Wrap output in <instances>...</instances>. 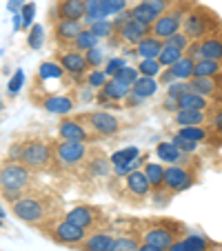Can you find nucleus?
Masks as SVG:
<instances>
[{
    "mask_svg": "<svg viewBox=\"0 0 222 251\" xmlns=\"http://www.w3.org/2000/svg\"><path fill=\"white\" fill-rule=\"evenodd\" d=\"M74 87H76V80L58 62H43L36 71V76H33L29 96H31V102L40 107L45 100L53 98V96L71 94Z\"/></svg>",
    "mask_w": 222,
    "mask_h": 251,
    "instance_id": "1",
    "label": "nucleus"
},
{
    "mask_svg": "<svg viewBox=\"0 0 222 251\" xmlns=\"http://www.w3.org/2000/svg\"><path fill=\"white\" fill-rule=\"evenodd\" d=\"M11 213H14L18 220L31 225V227H40V225H47L49 220H53V204L49 198H43V196L36 194H23L20 198H16L14 202H9Z\"/></svg>",
    "mask_w": 222,
    "mask_h": 251,
    "instance_id": "2",
    "label": "nucleus"
},
{
    "mask_svg": "<svg viewBox=\"0 0 222 251\" xmlns=\"http://www.w3.org/2000/svg\"><path fill=\"white\" fill-rule=\"evenodd\" d=\"M31 182H33V171L27 169L23 162L5 160L0 165V191H2V198L7 202H14L16 198L27 194Z\"/></svg>",
    "mask_w": 222,
    "mask_h": 251,
    "instance_id": "3",
    "label": "nucleus"
},
{
    "mask_svg": "<svg viewBox=\"0 0 222 251\" xmlns=\"http://www.w3.org/2000/svg\"><path fill=\"white\" fill-rule=\"evenodd\" d=\"M222 27V18L209 7H202L196 2L182 20V31L189 36V40H202L211 36L213 31Z\"/></svg>",
    "mask_w": 222,
    "mask_h": 251,
    "instance_id": "4",
    "label": "nucleus"
},
{
    "mask_svg": "<svg viewBox=\"0 0 222 251\" xmlns=\"http://www.w3.org/2000/svg\"><path fill=\"white\" fill-rule=\"evenodd\" d=\"M196 2H187V0H178L171 9H167L162 16H158V20L151 25V29H149V33L151 36H156V38L160 40H167L169 36H173V33H178L180 29H182V20L184 16H187V11L194 7Z\"/></svg>",
    "mask_w": 222,
    "mask_h": 251,
    "instance_id": "5",
    "label": "nucleus"
},
{
    "mask_svg": "<svg viewBox=\"0 0 222 251\" xmlns=\"http://www.w3.org/2000/svg\"><path fill=\"white\" fill-rule=\"evenodd\" d=\"M76 120H80L87 129L96 133L98 138H114L116 133H120L123 123L116 118L114 114H109L104 109H91V111H82V114L74 116Z\"/></svg>",
    "mask_w": 222,
    "mask_h": 251,
    "instance_id": "6",
    "label": "nucleus"
},
{
    "mask_svg": "<svg viewBox=\"0 0 222 251\" xmlns=\"http://www.w3.org/2000/svg\"><path fill=\"white\" fill-rule=\"evenodd\" d=\"M198 160L191 165H167L165 169V189L171 196L182 194L198 182Z\"/></svg>",
    "mask_w": 222,
    "mask_h": 251,
    "instance_id": "7",
    "label": "nucleus"
},
{
    "mask_svg": "<svg viewBox=\"0 0 222 251\" xmlns=\"http://www.w3.org/2000/svg\"><path fill=\"white\" fill-rule=\"evenodd\" d=\"M20 162L31 171L47 169L53 162V145L49 140H45V138H33V140L25 142Z\"/></svg>",
    "mask_w": 222,
    "mask_h": 251,
    "instance_id": "8",
    "label": "nucleus"
},
{
    "mask_svg": "<svg viewBox=\"0 0 222 251\" xmlns=\"http://www.w3.org/2000/svg\"><path fill=\"white\" fill-rule=\"evenodd\" d=\"M65 220H69L71 225L85 229V231H98L104 225L109 223L107 213H104L102 207H96V204H78V207L69 209L65 213Z\"/></svg>",
    "mask_w": 222,
    "mask_h": 251,
    "instance_id": "9",
    "label": "nucleus"
},
{
    "mask_svg": "<svg viewBox=\"0 0 222 251\" xmlns=\"http://www.w3.org/2000/svg\"><path fill=\"white\" fill-rule=\"evenodd\" d=\"M87 158H89V145L85 142H53V162H58L62 169H76V167L85 165Z\"/></svg>",
    "mask_w": 222,
    "mask_h": 251,
    "instance_id": "10",
    "label": "nucleus"
},
{
    "mask_svg": "<svg viewBox=\"0 0 222 251\" xmlns=\"http://www.w3.org/2000/svg\"><path fill=\"white\" fill-rule=\"evenodd\" d=\"M178 238H184L182 225H178V223H156V225H149V227L142 231V242L153 245L162 251L169 249Z\"/></svg>",
    "mask_w": 222,
    "mask_h": 251,
    "instance_id": "11",
    "label": "nucleus"
},
{
    "mask_svg": "<svg viewBox=\"0 0 222 251\" xmlns=\"http://www.w3.org/2000/svg\"><path fill=\"white\" fill-rule=\"evenodd\" d=\"M53 62H58L76 82H80V85L85 82V76H87V71H89V67H87V58L82 51H78V49H74V47H62L56 51V60Z\"/></svg>",
    "mask_w": 222,
    "mask_h": 251,
    "instance_id": "12",
    "label": "nucleus"
},
{
    "mask_svg": "<svg viewBox=\"0 0 222 251\" xmlns=\"http://www.w3.org/2000/svg\"><path fill=\"white\" fill-rule=\"evenodd\" d=\"M45 233H47L53 242L65 245V247H78L87 236H89V231L76 227V225H71L69 220H56L51 227L45 229Z\"/></svg>",
    "mask_w": 222,
    "mask_h": 251,
    "instance_id": "13",
    "label": "nucleus"
},
{
    "mask_svg": "<svg viewBox=\"0 0 222 251\" xmlns=\"http://www.w3.org/2000/svg\"><path fill=\"white\" fill-rule=\"evenodd\" d=\"M58 136H60V140L85 142V145L100 140V138L96 136V133L91 131V129H87L85 125H82L80 120H76L74 116H65V118H62L60 123H58Z\"/></svg>",
    "mask_w": 222,
    "mask_h": 251,
    "instance_id": "14",
    "label": "nucleus"
},
{
    "mask_svg": "<svg viewBox=\"0 0 222 251\" xmlns=\"http://www.w3.org/2000/svg\"><path fill=\"white\" fill-rule=\"evenodd\" d=\"M189 87H191V91L204 96L213 104L222 107V74L220 76H211V78H191Z\"/></svg>",
    "mask_w": 222,
    "mask_h": 251,
    "instance_id": "15",
    "label": "nucleus"
},
{
    "mask_svg": "<svg viewBox=\"0 0 222 251\" xmlns=\"http://www.w3.org/2000/svg\"><path fill=\"white\" fill-rule=\"evenodd\" d=\"M82 29V20H53V40L62 47H71Z\"/></svg>",
    "mask_w": 222,
    "mask_h": 251,
    "instance_id": "16",
    "label": "nucleus"
},
{
    "mask_svg": "<svg viewBox=\"0 0 222 251\" xmlns=\"http://www.w3.org/2000/svg\"><path fill=\"white\" fill-rule=\"evenodd\" d=\"M114 240L116 236L107 229H98V231H91L85 240L78 247H74L76 251H111L114 249Z\"/></svg>",
    "mask_w": 222,
    "mask_h": 251,
    "instance_id": "17",
    "label": "nucleus"
},
{
    "mask_svg": "<svg viewBox=\"0 0 222 251\" xmlns=\"http://www.w3.org/2000/svg\"><path fill=\"white\" fill-rule=\"evenodd\" d=\"M87 0H56L53 18L56 20H82Z\"/></svg>",
    "mask_w": 222,
    "mask_h": 251,
    "instance_id": "18",
    "label": "nucleus"
},
{
    "mask_svg": "<svg viewBox=\"0 0 222 251\" xmlns=\"http://www.w3.org/2000/svg\"><path fill=\"white\" fill-rule=\"evenodd\" d=\"M156 156L160 158L162 162H167V165H191V162H196L194 156L182 153L171 140L158 142V145H156Z\"/></svg>",
    "mask_w": 222,
    "mask_h": 251,
    "instance_id": "19",
    "label": "nucleus"
},
{
    "mask_svg": "<svg viewBox=\"0 0 222 251\" xmlns=\"http://www.w3.org/2000/svg\"><path fill=\"white\" fill-rule=\"evenodd\" d=\"M129 94H131V87L129 85L120 82L118 78H109L98 94V102H118L120 104L127 100Z\"/></svg>",
    "mask_w": 222,
    "mask_h": 251,
    "instance_id": "20",
    "label": "nucleus"
},
{
    "mask_svg": "<svg viewBox=\"0 0 222 251\" xmlns=\"http://www.w3.org/2000/svg\"><path fill=\"white\" fill-rule=\"evenodd\" d=\"M124 189H127V194L133 196V198H147V196L151 194V185H149V180H147V176L142 169L124 176Z\"/></svg>",
    "mask_w": 222,
    "mask_h": 251,
    "instance_id": "21",
    "label": "nucleus"
},
{
    "mask_svg": "<svg viewBox=\"0 0 222 251\" xmlns=\"http://www.w3.org/2000/svg\"><path fill=\"white\" fill-rule=\"evenodd\" d=\"M40 107H43L45 111H49V114L69 116L71 111L76 109V96H74V91H71V94H62V96H53V98L45 100Z\"/></svg>",
    "mask_w": 222,
    "mask_h": 251,
    "instance_id": "22",
    "label": "nucleus"
},
{
    "mask_svg": "<svg viewBox=\"0 0 222 251\" xmlns=\"http://www.w3.org/2000/svg\"><path fill=\"white\" fill-rule=\"evenodd\" d=\"M200 43V53H202V60H218L222 62V27L218 31H213L211 36L198 40Z\"/></svg>",
    "mask_w": 222,
    "mask_h": 251,
    "instance_id": "23",
    "label": "nucleus"
},
{
    "mask_svg": "<svg viewBox=\"0 0 222 251\" xmlns=\"http://www.w3.org/2000/svg\"><path fill=\"white\" fill-rule=\"evenodd\" d=\"M211 114L209 111H196V109H178L173 114V123L178 127H202L209 125Z\"/></svg>",
    "mask_w": 222,
    "mask_h": 251,
    "instance_id": "24",
    "label": "nucleus"
},
{
    "mask_svg": "<svg viewBox=\"0 0 222 251\" xmlns=\"http://www.w3.org/2000/svg\"><path fill=\"white\" fill-rule=\"evenodd\" d=\"M162 40L156 38V36H147V38H142L140 43L136 45V58H140V60H147V58H158L160 56V49H162Z\"/></svg>",
    "mask_w": 222,
    "mask_h": 251,
    "instance_id": "25",
    "label": "nucleus"
},
{
    "mask_svg": "<svg viewBox=\"0 0 222 251\" xmlns=\"http://www.w3.org/2000/svg\"><path fill=\"white\" fill-rule=\"evenodd\" d=\"M85 167H87V174H89L91 178H104V176L111 171V160H109L102 151H98L94 158H87Z\"/></svg>",
    "mask_w": 222,
    "mask_h": 251,
    "instance_id": "26",
    "label": "nucleus"
},
{
    "mask_svg": "<svg viewBox=\"0 0 222 251\" xmlns=\"http://www.w3.org/2000/svg\"><path fill=\"white\" fill-rule=\"evenodd\" d=\"M165 169L167 167H162L160 162H147V165L142 167L147 180H149V185H151V194L153 191L165 189Z\"/></svg>",
    "mask_w": 222,
    "mask_h": 251,
    "instance_id": "27",
    "label": "nucleus"
},
{
    "mask_svg": "<svg viewBox=\"0 0 222 251\" xmlns=\"http://www.w3.org/2000/svg\"><path fill=\"white\" fill-rule=\"evenodd\" d=\"M158 80L156 78H147V76H140L136 82L131 85V94L140 100H147V98H153L158 94Z\"/></svg>",
    "mask_w": 222,
    "mask_h": 251,
    "instance_id": "28",
    "label": "nucleus"
},
{
    "mask_svg": "<svg viewBox=\"0 0 222 251\" xmlns=\"http://www.w3.org/2000/svg\"><path fill=\"white\" fill-rule=\"evenodd\" d=\"M178 133L182 138H187V140L198 142V145H200V142H209V140H211L213 129L207 127V125H202V127H180Z\"/></svg>",
    "mask_w": 222,
    "mask_h": 251,
    "instance_id": "29",
    "label": "nucleus"
},
{
    "mask_svg": "<svg viewBox=\"0 0 222 251\" xmlns=\"http://www.w3.org/2000/svg\"><path fill=\"white\" fill-rule=\"evenodd\" d=\"M222 74V65L218 60H198L194 67V78H211V76H220Z\"/></svg>",
    "mask_w": 222,
    "mask_h": 251,
    "instance_id": "30",
    "label": "nucleus"
},
{
    "mask_svg": "<svg viewBox=\"0 0 222 251\" xmlns=\"http://www.w3.org/2000/svg\"><path fill=\"white\" fill-rule=\"evenodd\" d=\"M107 14L102 9V0H87V7H85V18H82V25H94L98 20H104Z\"/></svg>",
    "mask_w": 222,
    "mask_h": 251,
    "instance_id": "31",
    "label": "nucleus"
},
{
    "mask_svg": "<svg viewBox=\"0 0 222 251\" xmlns=\"http://www.w3.org/2000/svg\"><path fill=\"white\" fill-rule=\"evenodd\" d=\"M194 67H196V60H191L189 56H182L171 67V71H173L175 80H191L194 78Z\"/></svg>",
    "mask_w": 222,
    "mask_h": 251,
    "instance_id": "32",
    "label": "nucleus"
},
{
    "mask_svg": "<svg viewBox=\"0 0 222 251\" xmlns=\"http://www.w3.org/2000/svg\"><path fill=\"white\" fill-rule=\"evenodd\" d=\"M71 47L78 49V51H82V53H87L89 49H96V47H98V36H96V33L91 31L89 27H85V29L80 31V36L74 40V45H71Z\"/></svg>",
    "mask_w": 222,
    "mask_h": 251,
    "instance_id": "33",
    "label": "nucleus"
},
{
    "mask_svg": "<svg viewBox=\"0 0 222 251\" xmlns=\"http://www.w3.org/2000/svg\"><path fill=\"white\" fill-rule=\"evenodd\" d=\"M182 56H184L182 49H178V47H173V45H167L165 43V45H162V49H160V56H158V62L162 65V69H167V67H173Z\"/></svg>",
    "mask_w": 222,
    "mask_h": 251,
    "instance_id": "34",
    "label": "nucleus"
},
{
    "mask_svg": "<svg viewBox=\"0 0 222 251\" xmlns=\"http://www.w3.org/2000/svg\"><path fill=\"white\" fill-rule=\"evenodd\" d=\"M131 16H133V20H138L140 25H145V27H149V29H151V25L158 20V16L153 14V11L149 9L145 2H138V5H133L131 7Z\"/></svg>",
    "mask_w": 222,
    "mask_h": 251,
    "instance_id": "35",
    "label": "nucleus"
},
{
    "mask_svg": "<svg viewBox=\"0 0 222 251\" xmlns=\"http://www.w3.org/2000/svg\"><path fill=\"white\" fill-rule=\"evenodd\" d=\"M138 74L140 76H147V78H158L162 71V65L158 62V58H147V60H140L136 65Z\"/></svg>",
    "mask_w": 222,
    "mask_h": 251,
    "instance_id": "36",
    "label": "nucleus"
},
{
    "mask_svg": "<svg viewBox=\"0 0 222 251\" xmlns=\"http://www.w3.org/2000/svg\"><path fill=\"white\" fill-rule=\"evenodd\" d=\"M138 156H142L140 153V149L138 147H127V149H120V151H116V153H111V167H120V165H127V162H131V160H136Z\"/></svg>",
    "mask_w": 222,
    "mask_h": 251,
    "instance_id": "37",
    "label": "nucleus"
},
{
    "mask_svg": "<svg viewBox=\"0 0 222 251\" xmlns=\"http://www.w3.org/2000/svg\"><path fill=\"white\" fill-rule=\"evenodd\" d=\"M145 160H147V153H142V156H138L136 160L127 162V165H120V167H111V171H114V176H116V178H124V176H129V174H133V171L142 169V167L147 165Z\"/></svg>",
    "mask_w": 222,
    "mask_h": 251,
    "instance_id": "38",
    "label": "nucleus"
},
{
    "mask_svg": "<svg viewBox=\"0 0 222 251\" xmlns=\"http://www.w3.org/2000/svg\"><path fill=\"white\" fill-rule=\"evenodd\" d=\"M109 80V76L107 74H104L102 69H89L87 71V76H85V82H82V85L85 87H89V89H102L104 87V82Z\"/></svg>",
    "mask_w": 222,
    "mask_h": 251,
    "instance_id": "39",
    "label": "nucleus"
},
{
    "mask_svg": "<svg viewBox=\"0 0 222 251\" xmlns=\"http://www.w3.org/2000/svg\"><path fill=\"white\" fill-rule=\"evenodd\" d=\"M184 240L189 242V247L194 251H209L213 247V240H209L202 233H189V236H184Z\"/></svg>",
    "mask_w": 222,
    "mask_h": 251,
    "instance_id": "40",
    "label": "nucleus"
},
{
    "mask_svg": "<svg viewBox=\"0 0 222 251\" xmlns=\"http://www.w3.org/2000/svg\"><path fill=\"white\" fill-rule=\"evenodd\" d=\"M89 29L98 36V40L100 38H111L114 36V20H98V23H94V25H89Z\"/></svg>",
    "mask_w": 222,
    "mask_h": 251,
    "instance_id": "41",
    "label": "nucleus"
},
{
    "mask_svg": "<svg viewBox=\"0 0 222 251\" xmlns=\"http://www.w3.org/2000/svg\"><path fill=\"white\" fill-rule=\"evenodd\" d=\"M102 9L107 14V18L109 16H120L129 9V2L127 0H102Z\"/></svg>",
    "mask_w": 222,
    "mask_h": 251,
    "instance_id": "42",
    "label": "nucleus"
},
{
    "mask_svg": "<svg viewBox=\"0 0 222 251\" xmlns=\"http://www.w3.org/2000/svg\"><path fill=\"white\" fill-rule=\"evenodd\" d=\"M138 247H140L138 238H133V236H116L114 249L111 251H138Z\"/></svg>",
    "mask_w": 222,
    "mask_h": 251,
    "instance_id": "43",
    "label": "nucleus"
},
{
    "mask_svg": "<svg viewBox=\"0 0 222 251\" xmlns=\"http://www.w3.org/2000/svg\"><path fill=\"white\" fill-rule=\"evenodd\" d=\"M171 142H173V145H175V147H178L182 153H187V156H196V151H198V147H200L198 142L187 140V138H182L178 131H175V136L171 138Z\"/></svg>",
    "mask_w": 222,
    "mask_h": 251,
    "instance_id": "44",
    "label": "nucleus"
},
{
    "mask_svg": "<svg viewBox=\"0 0 222 251\" xmlns=\"http://www.w3.org/2000/svg\"><path fill=\"white\" fill-rule=\"evenodd\" d=\"M140 2H145V5L149 7V9H151L156 16H162L167 9H171L178 0H140Z\"/></svg>",
    "mask_w": 222,
    "mask_h": 251,
    "instance_id": "45",
    "label": "nucleus"
},
{
    "mask_svg": "<svg viewBox=\"0 0 222 251\" xmlns=\"http://www.w3.org/2000/svg\"><path fill=\"white\" fill-rule=\"evenodd\" d=\"M162 43H167V45H173V47H178V49H182V51H187L189 49V45H191V40H189V36L180 29L178 33H173V36H169L167 40H162Z\"/></svg>",
    "mask_w": 222,
    "mask_h": 251,
    "instance_id": "46",
    "label": "nucleus"
},
{
    "mask_svg": "<svg viewBox=\"0 0 222 251\" xmlns=\"http://www.w3.org/2000/svg\"><path fill=\"white\" fill-rule=\"evenodd\" d=\"M114 78H118L120 82H124V85H129V87H131L133 82H136L138 78H140V74H138V69H136V67H123V69H120Z\"/></svg>",
    "mask_w": 222,
    "mask_h": 251,
    "instance_id": "47",
    "label": "nucleus"
},
{
    "mask_svg": "<svg viewBox=\"0 0 222 251\" xmlns=\"http://www.w3.org/2000/svg\"><path fill=\"white\" fill-rule=\"evenodd\" d=\"M23 85H25V71L23 69H18L11 76V80H9V85H7V91H9V96L14 98V96H18L20 94V89H23Z\"/></svg>",
    "mask_w": 222,
    "mask_h": 251,
    "instance_id": "48",
    "label": "nucleus"
},
{
    "mask_svg": "<svg viewBox=\"0 0 222 251\" xmlns=\"http://www.w3.org/2000/svg\"><path fill=\"white\" fill-rule=\"evenodd\" d=\"M43 33H45V29L40 27V25H33L31 27V31H29V36H27V45L31 49H40L43 47Z\"/></svg>",
    "mask_w": 222,
    "mask_h": 251,
    "instance_id": "49",
    "label": "nucleus"
},
{
    "mask_svg": "<svg viewBox=\"0 0 222 251\" xmlns=\"http://www.w3.org/2000/svg\"><path fill=\"white\" fill-rule=\"evenodd\" d=\"M85 58H87V67H89V69H100V65L104 62V56H102V51H100L98 47L89 49V51L85 53Z\"/></svg>",
    "mask_w": 222,
    "mask_h": 251,
    "instance_id": "50",
    "label": "nucleus"
},
{
    "mask_svg": "<svg viewBox=\"0 0 222 251\" xmlns=\"http://www.w3.org/2000/svg\"><path fill=\"white\" fill-rule=\"evenodd\" d=\"M33 14H36V5L27 2V5L23 7V29L33 27Z\"/></svg>",
    "mask_w": 222,
    "mask_h": 251,
    "instance_id": "51",
    "label": "nucleus"
},
{
    "mask_svg": "<svg viewBox=\"0 0 222 251\" xmlns=\"http://www.w3.org/2000/svg\"><path fill=\"white\" fill-rule=\"evenodd\" d=\"M123 67H127V65H124L123 58H114V60H109V65H107V69H104V74H107L109 78H114L116 74H118V71L123 69Z\"/></svg>",
    "mask_w": 222,
    "mask_h": 251,
    "instance_id": "52",
    "label": "nucleus"
},
{
    "mask_svg": "<svg viewBox=\"0 0 222 251\" xmlns=\"http://www.w3.org/2000/svg\"><path fill=\"white\" fill-rule=\"evenodd\" d=\"M156 80H158V85H162V87L173 85V82H175V76H173V71H171V67L162 69V71H160V76H158Z\"/></svg>",
    "mask_w": 222,
    "mask_h": 251,
    "instance_id": "53",
    "label": "nucleus"
},
{
    "mask_svg": "<svg viewBox=\"0 0 222 251\" xmlns=\"http://www.w3.org/2000/svg\"><path fill=\"white\" fill-rule=\"evenodd\" d=\"M209 125H211L213 131L222 133V107H218V109L211 114V118H209Z\"/></svg>",
    "mask_w": 222,
    "mask_h": 251,
    "instance_id": "54",
    "label": "nucleus"
},
{
    "mask_svg": "<svg viewBox=\"0 0 222 251\" xmlns=\"http://www.w3.org/2000/svg\"><path fill=\"white\" fill-rule=\"evenodd\" d=\"M167 251H194V249H191V247H189V242L184 240V238H178V240H175L173 245H171Z\"/></svg>",
    "mask_w": 222,
    "mask_h": 251,
    "instance_id": "55",
    "label": "nucleus"
},
{
    "mask_svg": "<svg viewBox=\"0 0 222 251\" xmlns=\"http://www.w3.org/2000/svg\"><path fill=\"white\" fill-rule=\"evenodd\" d=\"M23 2H25V0H9V9L11 11H18V9H23Z\"/></svg>",
    "mask_w": 222,
    "mask_h": 251,
    "instance_id": "56",
    "label": "nucleus"
},
{
    "mask_svg": "<svg viewBox=\"0 0 222 251\" xmlns=\"http://www.w3.org/2000/svg\"><path fill=\"white\" fill-rule=\"evenodd\" d=\"M138 251H162V249H158V247H153V245H147V242H140Z\"/></svg>",
    "mask_w": 222,
    "mask_h": 251,
    "instance_id": "57",
    "label": "nucleus"
},
{
    "mask_svg": "<svg viewBox=\"0 0 222 251\" xmlns=\"http://www.w3.org/2000/svg\"><path fill=\"white\" fill-rule=\"evenodd\" d=\"M2 218H5V209L0 207V220H2Z\"/></svg>",
    "mask_w": 222,
    "mask_h": 251,
    "instance_id": "58",
    "label": "nucleus"
},
{
    "mask_svg": "<svg viewBox=\"0 0 222 251\" xmlns=\"http://www.w3.org/2000/svg\"><path fill=\"white\" fill-rule=\"evenodd\" d=\"M0 227H2V220H0Z\"/></svg>",
    "mask_w": 222,
    "mask_h": 251,
    "instance_id": "59",
    "label": "nucleus"
},
{
    "mask_svg": "<svg viewBox=\"0 0 222 251\" xmlns=\"http://www.w3.org/2000/svg\"><path fill=\"white\" fill-rule=\"evenodd\" d=\"M220 65H222V62H220Z\"/></svg>",
    "mask_w": 222,
    "mask_h": 251,
    "instance_id": "60",
    "label": "nucleus"
}]
</instances>
